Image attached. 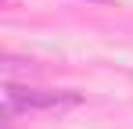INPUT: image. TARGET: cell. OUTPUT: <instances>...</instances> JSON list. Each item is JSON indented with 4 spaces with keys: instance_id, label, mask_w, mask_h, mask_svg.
Masks as SVG:
<instances>
[{
    "instance_id": "6da1fadb",
    "label": "cell",
    "mask_w": 133,
    "mask_h": 129,
    "mask_svg": "<svg viewBox=\"0 0 133 129\" xmlns=\"http://www.w3.org/2000/svg\"><path fill=\"white\" fill-rule=\"evenodd\" d=\"M79 104V93H54V90H29V86L4 83V122H11L22 111H43V108Z\"/></svg>"
}]
</instances>
